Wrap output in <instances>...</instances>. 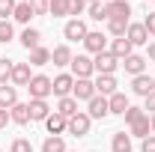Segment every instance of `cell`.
I'll return each instance as SVG.
<instances>
[{"label": "cell", "instance_id": "1", "mask_svg": "<svg viewBox=\"0 0 155 152\" xmlns=\"http://www.w3.org/2000/svg\"><path fill=\"white\" fill-rule=\"evenodd\" d=\"M27 90H30V98L48 101V95H51V78H48V75H33L30 84H27Z\"/></svg>", "mask_w": 155, "mask_h": 152}, {"label": "cell", "instance_id": "2", "mask_svg": "<svg viewBox=\"0 0 155 152\" xmlns=\"http://www.w3.org/2000/svg\"><path fill=\"white\" fill-rule=\"evenodd\" d=\"M87 33H90V27H87V21H81V18L66 21V27H63V36L69 39V42H84Z\"/></svg>", "mask_w": 155, "mask_h": 152}, {"label": "cell", "instance_id": "3", "mask_svg": "<svg viewBox=\"0 0 155 152\" xmlns=\"http://www.w3.org/2000/svg\"><path fill=\"white\" fill-rule=\"evenodd\" d=\"M90 125H93V119L90 114H84V111H78L72 119H69V125H66V131L75 134V137H84V134H90Z\"/></svg>", "mask_w": 155, "mask_h": 152}, {"label": "cell", "instance_id": "4", "mask_svg": "<svg viewBox=\"0 0 155 152\" xmlns=\"http://www.w3.org/2000/svg\"><path fill=\"white\" fill-rule=\"evenodd\" d=\"M78 101H90V98H96V84H93V78H75V90H72Z\"/></svg>", "mask_w": 155, "mask_h": 152}, {"label": "cell", "instance_id": "5", "mask_svg": "<svg viewBox=\"0 0 155 152\" xmlns=\"http://www.w3.org/2000/svg\"><path fill=\"white\" fill-rule=\"evenodd\" d=\"M93 69H96L98 75H114L116 69H119V60H116L110 51H104V54H96V60H93Z\"/></svg>", "mask_w": 155, "mask_h": 152}, {"label": "cell", "instance_id": "6", "mask_svg": "<svg viewBox=\"0 0 155 152\" xmlns=\"http://www.w3.org/2000/svg\"><path fill=\"white\" fill-rule=\"evenodd\" d=\"M72 90H75V75H57V78H51V93L57 95V98L72 95Z\"/></svg>", "mask_w": 155, "mask_h": 152}, {"label": "cell", "instance_id": "7", "mask_svg": "<svg viewBox=\"0 0 155 152\" xmlns=\"http://www.w3.org/2000/svg\"><path fill=\"white\" fill-rule=\"evenodd\" d=\"M84 48H87L90 54H104V51H107V39H104V33H101V30H90L87 39H84Z\"/></svg>", "mask_w": 155, "mask_h": 152}, {"label": "cell", "instance_id": "8", "mask_svg": "<svg viewBox=\"0 0 155 152\" xmlns=\"http://www.w3.org/2000/svg\"><path fill=\"white\" fill-rule=\"evenodd\" d=\"M104 6H107V21L110 18H119V21L131 18V3H128V0H110V3H104Z\"/></svg>", "mask_w": 155, "mask_h": 152}, {"label": "cell", "instance_id": "9", "mask_svg": "<svg viewBox=\"0 0 155 152\" xmlns=\"http://www.w3.org/2000/svg\"><path fill=\"white\" fill-rule=\"evenodd\" d=\"M93 60L87 57V54H78V57H72V75L75 78H93Z\"/></svg>", "mask_w": 155, "mask_h": 152}, {"label": "cell", "instance_id": "10", "mask_svg": "<svg viewBox=\"0 0 155 152\" xmlns=\"http://www.w3.org/2000/svg\"><path fill=\"white\" fill-rule=\"evenodd\" d=\"M87 114H90V119H104V116L110 114V107H107V98L104 95H96V98H90L87 101Z\"/></svg>", "mask_w": 155, "mask_h": 152}, {"label": "cell", "instance_id": "11", "mask_svg": "<svg viewBox=\"0 0 155 152\" xmlns=\"http://www.w3.org/2000/svg\"><path fill=\"white\" fill-rule=\"evenodd\" d=\"M125 39L131 42V45H149V33H146V27H143V21L140 24H128V30H125Z\"/></svg>", "mask_w": 155, "mask_h": 152}, {"label": "cell", "instance_id": "12", "mask_svg": "<svg viewBox=\"0 0 155 152\" xmlns=\"http://www.w3.org/2000/svg\"><path fill=\"white\" fill-rule=\"evenodd\" d=\"M93 84H96V93L104 95V98H110L114 93H119V90H116V78L114 75H98Z\"/></svg>", "mask_w": 155, "mask_h": 152}, {"label": "cell", "instance_id": "13", "mask_svg": "<svg viewBox=\"0 0 155 152\" xmlns=\"http://www.w3.org/2000/svg\"><path fill=\"white\" fill-rule=\"evenodd\" d=\"M110 54L122 63L125 57H131V54H134V45H131L125 36H119V39H114V42H110Z\"/></svg>", "mask_w": 155, "mask_h": 152}, {"label": "cell", "instance_id": "14", "mask_svg": "<svg viewBox=\"0 0 155 152\" xmlns=\"http://www.w3.org/2000/svg\"><path fill=\"white\" fill-rule=\"evenodd\" d=\"M30 63H15V66H12V78H9V81H12V87H27V84H30Z\"/></svg>", "mask_w": 155, "mask_h": 152}, {"label": "cell", "instance_id": "15", "mask_svg": "<svg viewBox=\"0 0 155 152\" xmlns=\"http://www.w3.org/2000/svg\"><path fill=\"white\" fill-rule=\"evenodd\" d=\"M27 104H30V119H36V122H45V119L51 116L48 101H42V98H30Z\"/></svg>", "mask_w": 155, "mask_h": 152}, {"label": "cell", "instance_id": "16", "mask_svg": "<svg viewBox=\"0 0 155 152\" xmlns=\"http://www.w3.org/2000/svg\"><path fill=\"white\" fill-rule=\"evenodd\" d=\"M119 66H122L128 75H134V78H137V75H143V69H146V57H140V54H131V57L122 60Z\"/></svg>", "mask_w": 155, "mask_h": 152}, {"label": "cell", "instance_id": "17", "mask_svg": "<svg viewBox=\"0 0 155 152\" xmlns=\"http://www.w3.org/2000/svg\"><path fill=\"white\" fill-rule=\"evenodd\" d=\"M66 125H69V119H66V116H60L57 111L45 119V128H48V134H51V137H60V134L66 131Z\"/></svg>", "mask_w": 155, "mask_h": 152}, {"label": "cell", "instance_id": "18", "mask_svg": "<svg viewBox=\"0 0 155 152\" xmlns=\"http://www.w3.org/2000/svg\"><path fill=\"white\" fill-rule=\"evenodd\" d=\"M15 104H18V87L3 84V87H0V107L9 111V107H15Z\"/></svg>", "mask_w": 155, "mask_h": 152}, {"label": "cell", "instance_id": "19", "mask_svg": "<svg viewBox=\"0 0 155 152\" xmlns=\"http://www.w3.org/2000/svg\"><path fill=\"white\" fill-rule=\"evenodd\" d=\"M131 90H134L137 95H143V98H146L149 93H155V81L146 75V72H143V75H137L134 81H131Z\"/></svg>", "mask_w": 155, "mask_h": 152}, {"label": "cell", "instance_id": "20", "mask_svg": "<svg viewBox=\"0 0 155 152\" xmlns=\"http://www.w3.org/2000/svg\"><path fill=\"white\" fill-rule=\"evenodd\" d=\"M51 63L60 66V69H63V66H72V48H69V45H57V48L51 51Z\"/></svg>", "mask_w": 155, "mask_h": 152}, {"label": "cell", "instance_id": "21", "mask_svg": "<svg viewBox=\"0 0 155 152\" xmlns=\"http://www.w3.org/2000/svg\"><path fill=\"white\" fill-rule=\"evenodd\" d=\"M57 114L66 116V119H72V116L78 114V98L75 95H66V98H60L57 101Z\"/></svg>", "mask_w": 155, "mask_h": 152}, {"label": "cell", "instance_id": "22", "mask_svg": "<svg viewBox=\"0 0 155 152\" xmlns=\"http://www.w3.org/2000/svg\"><path fill=\"white\" fill-rule=\"evenodd\" d=\"M39 39H42V33H39L36 27H24V30H21V45H24L27 51L39 48Z\"/></svg>", "mask_w": 155, "mask_h": 152}, {"label": "cell", "instance_id": "23", "mask_svg": "<svg viewBox=\"0 0 155 152\" xmlns=\"http://www.w3.org/2000/svg\"><path fill=\"white\" fill-rule=\"evenodd\" d=\"M107 107H110V114L122 116L125 111H128V98H125V93H114L110 98H107Z\"/></svg>", "mask_w": 155, "mask_h": 152}, {"label": "cell", "instance_id": "24", "mask_svg": "<svg viewBox=\"0 0 155 152\" xmlns=\"http://www.w3.org/2000/svg\"><path fill=\"white\" fill-rule=\"evenodd\" d=\"M9 116H12V122H18V125H27V122H30V104L18 101L15 107H9Z\"/></svg>", "mask_w": 155, "mask_h": 152}, {"label": "cell", "instance_id": "25", "mask_svg": "<svg viewBox=\"0 0 155 152\" xmlns=\"http://www.w3.org/2000/svg\"><path fill=\"white\" fill-rule=\"evenodd\" d=\"M128 128H131L128 134H134V137H149V128H152V122H149V114H143L140 119H134Z\"/></svg>", "mask_w": 155, "mask_h": 152}, {"label": "cell", "instance_id": "26", "mask_svg": "<svg viewBox=\"0 0 155 152\" xmlns=\"http://www.w3.org/2000/svg\"><path fill=\"white\" fill-rule=\"evenodd\" d=\"M110 149H114V152H131V134L116 131L114 140H110Z\"/></svg>", "mask_w": 155, "mask_h": 152}, {"label": "cell", "instance_id": "27", "mask_svg": "<svg viewBox=\"0 0 155 152\" xmlns=\"http://www.w3.org/2000/svg\"><path fill=\"white\" fill-rule=\"evenodd\" d=\"M27 63H30V66H48V63H51V51L39 45V48L30 51V60H27Z\"/></svg>", "mask_w": 155, "mask_h": 152}, {"label": "cell", "instance_id": "28", "mask_svg": "<svg viewBox=\"0 0 155 152\" xmlns=\"http://www.w3.org/2000/svg\"><path fill=\"white\" fill-rule=\"evenodd\" d=\"M87 15H90L93 21H107V6H104L101 0H96V3L87 6Z\"/></svg>", "mask_w": 155, "mask_h": 152}, {"label": "cell", "instance_id": "29", "mask_svg": "<svg viewBox=\"0 0 155 152\" xmlns=\"http://www.w3.org/2000/svg\"><path fill=\"white\" fill-rule=\"evenodd\" d=\"M12 18L18 21V24H30V18H33V9H30V3H27V0L15 6V12H12Z\"/></svg>", "mask_w": 155, "mask_h": 152}, {"label": "cell", "instance_id": "30", "mask_svg": "<svg viewBox=\"0 0 155 152\" xmlns=\"http://www.w3.org/2000/svg\"><path fill=\"white\" fill-rule=\"evenodd\" d=\"M128 24H131V21H119V18H110V21H107V30H110V36H114V39H119V36H125Z\"/></svg>", "mask_w": 155, "mask_h": 152}, {"label": "cell", "instance_id": "31", "mask_svg": "<svg viewBox=\"0 0 155 152\" xmlns=\"http://www.w3.org/2000/svg\"><path fill=\"white\" fill-rule=\"evenodd\" d=\"M42 152H66V140L63 137H48L42 143Z\"/></svg>", "mask_w": 155, "mask_h": 152}, {"label": "cell", "instance_id": "32", "mask_svg": "<svg viewBox=\"0 0 155 152\" xmlns=\"http://www.w3.org/2000/svg\"><path fill=\"white\" fill-rule=\"evenodd\" d=\"M66 12H69L72 18L84 15V12H87V0H66Z\"/></svg>", "mask_w": 155, "mask_h": 152}, {"label": "cell", "instance_id": "33", "mask_svg": "<svg viewBox=\"0 0 155 152\" xmlns=\"http://www.w3.org/2000/svg\"><path fill=\"white\" fill-rule=\"evenodd\" d=\"M48 15H54V18L69 15V12H66V0H48Z\"/></svg>", "mask_w": 155, "mask_h": 152}, {"label": "cell", "instance_id": "34", "mask_svg": "<svg viewBox=\"0 0 155 152\" xmlns=\"http://www.w3.org/2000/svg\"><path fill=\"white\" fill-rule=\"evenodd\" d=\"M12 36H15V27H12V21H0V45L12 42Z\"/></svg>", "mask_w": 155, "mask_h": 152}, {"label": "cell", "instance_id": "35", "mask_svg": "<svg viewBox=\"0 0 155 152\" xmlns=\"http://www.w3.org/2000/svg\"><path fill=\"white\" fill-rule=\"evenodd\" d=\"M18 0H0V21H9V15L15 12Z\"/></svg>", "mask_w": 155, "mask_h": 152}, {"label": "cell", "instance_id": "36", "mask_svg": "<svg viewBox=\"0 0 155 152\" xmlns=\"http://www.w3.org/2000/svg\"><path fill=\"white\" fill-rule=\"evenodd\" d=\"M9 152H33V143H30V140H24V137H15V140H12V146H9Z\"/></svg>", "mask_w": 155, "mask_h": 152}, {"label": "cell", "instance_id": "37", "mask_svg": "<svg viewBox=\"0 0 155 152\" xmlns=\"http://www.w3.org/2000/svg\"><path fill=\"white\" fill-rule=\"evenodd\" d=\"M12 66H15V63H9V60H0V87H3L9 78H12Z\"/></svg>", "mask_w": 155, "mask_h": 152}, {"label": "cell", "instance_id": "38", "mask_svg": "<svg viewBox=\"0 0 155 152\" xmlns=\"http://www.w3.org/2000/svg\"><path fill=\"white\" fill-rule=\"evenodd\" d=\"M27 3H30L33 15H48V0H27Z\"/></svg>", "mask_w": 155, "mask_h": 152}, {"label": "cell", "instance_id": "39", "mask_svg": "<svg viewBox=\"0 0 155 152\" xmlns=\"http://www.w3.org/2000/svg\"><path fill=\"white\" fill-rule=\"evenodd\" d=\"M146 114V111H143V107H131V104H128V111H125V122H128V125H131V122H134V119H140V116Z\"/></svg>", "mask_w": 155, "mask_h": 152}, {"label": "cell", "instance_id": "40", "mask_svg": "<svg viewBox=\"0 0 155 152\" xmlns=\"http://www.w3.org/2000/svg\"><path fill=\"white\" fill-rule=\"evenodd\" d=\"M140 152H155V134L143 137V143H140Z\"/></svg>", "mask_w": 155, "mask_h": 152}, {"label": "cell", "instance_id": "41", "mask_svg": "<svg viewBox=\"0 0 155 152\" xmlns=\"http://www.w3.org/2000/svg\"><path fill=\"white\" fill-rule=\"evenodd\" d=\"M143 27H146V33H149V36H155V12H149V15L143 18Z\"/></svg>", "mask_w": 155, "mask_h": 152}, {"label": "cell", "instance_id": "42", "mask_svg": "<svg viewBox=\"0 0 155 152\" xmlns=\"http://www.w3.org/2000/svg\"><path fill=\"white\" fill-rule=\"evenodd\" d=\"M143 111H146V114H155V93L146 95V104H143Z\"/></svg>", "mask_w": 155, "mask_h": 152}, {"label": "cell", "instance_id": "43", "mask_svg": "<svg viewBox=\"0 0 155 152\" xmlns=\"http://www.w3.org/2000/svg\"><path fill=\"white\" fill-rule=\"evenodd\" d=\"M9 119H12L9 111H3V107H0V128H6V122H9Z\"/></svg>", "mask_w": 155, "mask_h": 152}, {"label": "cell", "instance_id": "44", "mask_svg": "<svg viewBox=\"0 0 155 152\" xmlns=\"http://www.w3.org/2000/svg\"><path fill=\"white\" fill-rule=\"evenodd\" d=\"M146 60H152V63H155V42L149 45V51H146Z\"/></svg>", "mask_w": 155, "mask_h": 152}, {"label": "cell", "instance_id": "45", "mask_svg": "<svg viewBox=\"0 0 155 152\" xmlns=\"http://www.w3.org/2000/svg\"><path fill=\"white\" fill-rule=\"evenodd\" d=\"M149 122H152V134H155V114H152V116H149Z\"/></svg>", "mask_w": 155, "mask_h": 152}, {"label": "cell", "instance_id": "46", "mask_svg": "<svg viewBox=\"0 0 155 152\" xmlns=\"http://www.w3.org/2000/svg\"><path fill=\"white\" fill-rule=\"evenodd\" d=\"M87 3H96V0H87Z\"/></svg>", "mask_w": 155, "mask_h": 152}, {"label": "cell", "instance_id": "47", "mask_svg": "<svg viewBox=\"0 0 155 152\" xmlns=\"http://www.w3.org/2000/svg\"><path fill=\"white\" fill-rule=\"evenodd\" d=\"M152 81H155V75H152Z\"/></svg>", "mask_w": 155, "mask_h": 152}, {"label": "cell", "instance_id": "48", "mask_svg": "<svg viewBox=\"0 0 155 152\" xmlns=\"http://www.w3.org/2000/svg\"><path fill=\"white\" fill-rule=\"evenodd\" d=\"M0 152H3V149H0Z\"/></svg>", "mask_w": 155, "mask_h": 152}, {"label": "cell", "instance_id": "49", "mask_svg": "<svg viewBox=\"0 0 155 152\" xmlns=\"http://www.w3.org/2000/svg\"><path fill=\"white\" fill-rule=\"evenodd\" d=\"M66 152H69V149H66Z\"/></svg>", "mask_w": 155, "mask_h": 152}]
</instances>
